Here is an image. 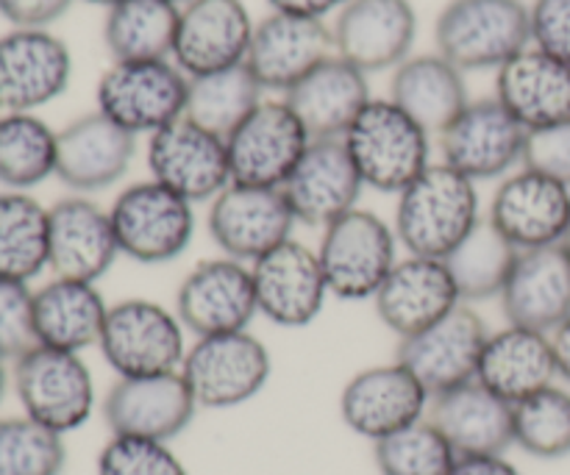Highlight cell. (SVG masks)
Returning a JSON list of instances; mask_svg holds the SVG:
<instances>
[{
    "instance_id": "cell-52",
    "label": "cell",
    "mask_w": 570,
    "mask_h": 475,
    "mask_svg": "<svg viewBox=\"0 0 570 475\" xmlns=\"http://www.w3.org/2000/svg\"><path fill=\"white\" fill-rule=\"evenodd\" d=\"M89 3H98V6H115V3H120V0H89Z\"/></svg>"
},
{
    "instance_id": "cell-10",
    "label": "cell",
    "mask_w": 570,
    "mask_h": 475,
    "mask_svg": "<svg viewBox=\"0 0 570 475\" xmlns=\"http://www.w3.org/2000/svg\"><path fill=\"white\" fill-rule=\"evenodd\" d=\"M312 137L287 100H262L226 139L232 181L282 189Z\"/></svg>"
},
{
    "instance_id": "cell-38",
    "label": "cell",
    "mask_w": 570,
    "mask_h": 475,
    "mask_svg": "<svg viewBox=\"0 0 570 475\" xmlns=\"http://www.w3.org/2000/svg\"><path fill=\"white\" fill-rule=\"evenodd\" d=\"M262 103V83L248 65L228 67L209 76L189 78L187 111L184 117L198 122L206 131L228 139L234 128Z\"/></svg>"
},
{
    "instance_id": "cell-40",
    "label": "cell",
    "mask_w": 570,
    "mask_h": 475,
    "mask_svg": "<svg viewBox=\"0 0 570 475\" xmlns=\"http://www.w3.org/2000/svg\"><path fill=\"white\" fill-rule=\"evenodd\" d=\"M456 451L432 420H417L373 443L379 475H451Z\"/></svg>"
},
{
    "instance_id": "cell-8",
    "label": "cell",
    "mask_w": 570,
    "mask_h": 475,
    "mask_svg": "<svg viewBox=\"0 0 570 475\" xmlns=\"http://www.w3.org/2000/svg\"><path fill=\"white\" fill-rule=\"evenodd\" d=\"M11 382L22 415L61 437L81 428L95 409V382L81 354L39 345L14 362Z\"/></svg>"
},
{
    "instance_id": "cell-53",
    "label": "cell",
    "mask_w": 570,
    "mask_h": 475,
    "mask_svg": "<svg viewBox=\"0 0 570 475\" xmlns=\"http://www.w3.org/2000/svg\"><path fill=\"white\" fill-rule=\"evenodd\" d=\"M562 248H566L568 254H570V226H568V234H566V239H562Z\"/></svg>"
},
{
    "instance_id": "cell-46",
    "label": "cell",
    "mask_w": 570,
    "mask_h": 475,
    "mask_svg": "<svg viewBox=\"0 0 570 475\" xmlns=\"http://www.w3.org/2000/svg\"><path fill=\"white\" fill-rule=\"evenodd\" d=\"M529 20L534 48L570 65V0H534Z\"/></svg>"
},
{
    "instance_id": "cell-2",
    "label": "cell",
    "mask_w": 570,
    "mask_h": 475,
    "mask_svg": "<svg viewBox=\"0 0 570 475\" xmlns=\"http://www.w3.org/2000/svg\"><path fill=\"white\" fill-rule=\"evenodd\" d=\"M438 53L462 72L501 70L532 42L523 0H451L434 26Z\"/></svg>"
},
{
    "instance_id": "cell-27",
    "label": "cell",
    "mask_w": 570,
    "mask_h": 475,
    "mask_svg": "<svg viewBox=\"0 0 570 475\" xmlns=\"http://www.w3.org/2000/svg\"><path fill=\"white\" fill-rule=\"evenodd\" d=\"M376 315L399 339L421 334L462 304L449 267L440 259H399L373 298Z\"/></svg>"
},
{
    "instance_id": "cell-54",
    "label": "cell",
    "mask_w": 570,
    "mask_h": 475,
    "mask_svg": "<svg viewBox=\"0 0 570 475\" xmlns=\"http://www.w3.org/2000/svg\"><path fill=\"white\" fill-rule=\"evenodd\" d=\"M173 3H178V6H187L189 0H173Z\"/></svg>"
},
{
    "instance_id": "cell-21",
    "label": "cell",
    "mask_w": 570,
    "mask_h": 475,
    "mask_svg": "<svg viewBox=\"0 0 570 475\" xmlns=\"http://www.w3.org/2000/svg\"><path fill=\"white\" fill-rule=\"evenodd\" d=\"M259 315L282 328H304L323 311L328 293L317 250L287 239L250 265Z\"/></svg>"
},
{
    "instance_id": "cell-9",
    "label": "cell",
    "mask_w": 570,
    "mask_h": 475,
    "mask_svg": "<svg viewBox=\"0 0 570 475\" xmlns=\"http://www.w3.org/2000/svg\"><path fill=\"white\" fill-rule=\"evenodd\" d=\"M189 78L170 61H115L98 81V111L126 131L156 133L187 111Z\"/></svg>"
},
{
    "instance_id": "cell-26",
    "label": "cell",
    "mask_w": 570,
    "mask_h": 475,
    "mask_svg": "<svg viewBox=\"0 0 570 475\" xmlns=\"http://www.w3.org/2000/svg\"><path fill=\"white\" fill-rule=\"evenodd\" d=\"M332 50V28L323 20L273 11L267 20L254 26L245 65L262 83V89L287 92L321 61L334 56Z\"/></svg>"
},
{
    "instance_id": "cell-51",
    "label": "cell",
    "mask_w": 570,
    "mask_h": 475,
    "mask_svg": "<svg viewBox=\"0 0 570 475\" xmlns=\"http://www.w3.org/2000/svg\"><path fill=\"white\" fill-rule=\"evenodd\" d=\"M6 389H9V373H6V362H0V404L6 398Z\"/></svg>"
},
{
    "instance_id": "cell-15",
    "label": "cell",
    "mask_w": 570,
    "mask_h": 475,
    "mask_svg": "<svg viewBox=\"0 0 570 475\" xmlns=\"http://www.w3.org/2000/svg\"><path fill=\"white\" fill-rule=\"evenodd\" d=\"M72 59L48 28H14L0 37V111L31 115L67 89Z\"/></svg>"
},
{
    "instance_id": "cell-4",
    "label": "cell",
    "mask_w": 570,
    "mask_h": 475,
    "mask_svg": "<svg viewBox=\"0 0 570 475\" xmlns=\"http://www.w3.org/2000/svg\"><path fill=\"white\" fill-rule=\"evenodd\" d=\"M317 259L334 298L373 300L399 265V237L379 215L354 209L323 228Z\"/></svg>"
},
{
    "instance_id": "cell-45",
    "label": "cell",
    "mask_w": 570,
    "mask_h": 475,
    "mask_svg": "<svg viewBox=\"0 0 570 475\" xmlns=\"http://www.w3.org/2000/svg\"><path fill=\"white\" fill-rule=\"evenodd\" d=\"M521 165L570 187V122L529 131Z\"/></svg>"
},
{
    "instance_id": "cell-11",
    "label": "cell",
    "mask_w": 570,
    "mask_h": 475,
    "mask_svg": "<svg viewBox=\"0 0 570 475\" xmlns=\"http://www.w3.org/2000/svg\"><path fill=\"white\" fill-rule=\"evenodd\" d=\"M488 337L490 331L479 311L460 304L451 315L423 328L421 334L399 339L395 362H401L423 384V389L438 398L449 389L476 382Z\"/></svg>"
},
{
    "instance_id": "cell-34",
    "label": "cell",
    "mask_w": 570,
    "mask_h": 475,
    "mask_svg": "<svg viewBox=\"0 0 570 475\" xmlns=\"http://www.w3.org/2000/svg\"><path fill=\"white\" fill-rule=\"evenodd\" d=\"M390 100L429 133H443L471 103L462 70L440 53L412 56L395 67Z\"/></svg>"
},
{
    "instance_id": "cell-7",
    "label": "cell",
    "mask_w": 570,
    "mask_h": 475,
    "mask_svg": "<svg viewBox=\"0 0 570 475\" xmlns=\"http://www.w3.org/2000/svg\"><path fill=\"white\" fill-rule=\"evenodd\" d=\"M271 370V350L248 331L198 337L181 365V376L198 409H234L248 404L265 389Z\"/></svg>"
},
{
    "instance_id": "cell-44",
    "label": "cell",
    "mask_w": 570,
    "mask_h": 475,
    "mask_svg": "<svg viewBox=\"0 0 570 475\" xmlns=\"http://www.w3.org/2000/svg\"><path fill=\"white\" fill-rule=\"evenodd\" d=\"M39 348L33 293L28 284L0 281V362L14 365Z\"/></svg>"
},
{
    "instance_id": "cell-37",
    "label": "cell",
    "mask_w": 570,
    "mask_h": 475,
    "mask_svg": "<svg viewBox=\"0 0 570 475\" xmlns=\"http://www.w3.org/2000/svg\"><path fill=\"white\" fill-rule=\"evenodd\" d=\"M518 254L521 250L510 245V239L488 217H482L476 228L443 261L460 289L462 304H468V300L501 298V289L515 267Z\"/></svg>"
},
{
    "instance_id": "cell-39",
    "label": "cell",
    "mask_w": 570,
    "mask_h": 475,
    "mask_svg": "<svg viewBox=\"0 0 570 475\" xmlns=\"http://www.w3.org/2000/svg\"><path fill=\"white\" fill-rule=\"evenodd\" d=\"M59 131L37 115L0 117V184L9 192H26L56 176Z\"/></svg>"
},
{
    "instance_id": "cell-19",
    "label": "cell",
    "mask_w": 570,
    "mask_h": 475,
    "mask_svg": "<svg viewBox=\"0 0 570 475\" xmlns=\"http://www.w3.org/2000/svg\"><path fill=\"white\" fill-rule=\"evenodd\" d=\"M362 187L365 184L345 139H312L282 192L295 220L312 228H328L356 209Z\"/></svg>"
},
{
    "instance_id": "cell-1",
    "label": "cell",
    "mask_w": 570,
    "mask_h": 475,
    "mask_svg": "<svg viewBox=\"0 0 570 475\" xmlns=\"http://www.w3.org/2000/svg\"><path fill=\"white\" fill-rule=\"evenodd\" d=\"M482 220L476 181L449 165H429L395 206V237L410 256L443 261Z\"/></svg>"
},
{
    "instance_id": "cell-32",
    "label": "cell",
    "mask_w": 570,
    "mask_h": 475,
    "mask_svg": "<svg viewBox=\"0 0 570 475\" xmlns=\"http://www.w3.org/2000/svg\"><path fill=\"white\" fill-rule=\"evenodd\" d=\"M557 362L551 337L523 326H507L488 337L476 382L507 404H521L543 389L554 387Z\"/></svg>"
},
{
    "instance_id": "cell-20",
    "label": "cell",
    "mask_w": 570,
    "mask_h": 475,
    "mask_svg": "<svg viewBox=\"0 0 570 475\" xmlns=\"http://www.w3.org/2000/svg\"><path fill=\"white\" fill-rule=\"evenodd\" d=\"M432 395L401 362L356 373L340 395L343 423L360 437L379 443L412 423L423 420Z\"/></svg>"
},
{
    "instance_id": "cell-16",
    "label": "cell",
    "mask_w": 570,
    "mask_h": 475,
    "mask_svg": "<svg viewBox=\"0 0 570 475\" xmlns=\"http://www.w3.org/2000/svg\"><path fill=\"white\" fill-rule=\"evenodd\" d=\"M176 315L195 337L248 331L259 315L250 267L228 256L200 261L178 287Z\"/></svg>"
},
{
    "instance_id": "cell-50",
    "label": "cell",
    "mask_w": 570,
    "mask_h": 475,
    "mask_svg": "<svg viewBox=\"0 0 570 475\" xmlns=\"http://www.w3.org/2000/svg\"><path fill=\"white\" fill-rule=\"evenodd\" d=\"M549 337H551V350H554L557 376L566 378L570 384V315L549 334Z\"/></svg>"
},
{
    "instance_id": "cell-30",
    "label": "cell",
    "mask_w": 570,
    "mask_h": 475,
    "mask_svg": "<svg viewBox=\"0 0 570 475\" xmlns=\"http://www.w3.org/2000/svg\"><path fill=\"white\" fill-rule=\"evenodd\" d=\"M429 420L449 439L456 456H504L515 445L512 404L479 382L432 398Z\"/></svg>"
},
{
    "instance_id": "cell-41",
    "label": "cell",
    "mask_w": 570,
    "mask_h": 475,
    "mask_svg": "<svg viewBox=\"0 0 570 475\" xmlns=\"http://www.w3.org/2000/svg\"><path fill=\"white\" fill-rule=\"evenodd\" d=\"M515 445L534 459H562L570 454V393L549 387L512 406Z\"/></svg>"
},
{
    "instance_id": "cell-18",
    "label": "cell",
    "mask_w": 570,
    "mask_h": 475,
    "mask_svg": "<svg viewBox=\"0 0 570 475\" xmlns=\"http://www.w3.org/2000/svg\"><path fill=\"white\" fill-rule=\"evenodd\" d=\"M417 14L410 0H348L332 28L334 53L362 72L401 67L415 44Z\"/></svg>"
},
{
    "instance_id": "cell-47",
    "label": "cell",
    "mask_w": 570,
    "mask_h": 475,
    "mask_svg": "<svg viewBox=\"0 0 570 475\" xmlns=\"http://www.w3.org/2000/svg\"><path fill=\"white\" fill-rule=\"evenodd\" d=\"M72 0H0V17L14 28H48L67 14Z\"/></svg>"
},
{
    "instance_id": "cell-35",
    "label": "cell",
    "mask_w": 570,
    "mask_h": 475,
    "mask_svg": "<svg viewBox=\"0 0 570 475\" xmlns=\"http://www.w3.org/2000/svg\"><path fill=\"white\" fill-rule=\"evenodd\" d=\"M181 6L173 0H120L109 6L104 42L115 61H167L176 48Z\"/></svg>"
},
{
    "instance_id": "cell-14",
    "label": "cell",
    "mask_w": 570,
    "mask_h": 475,
    "mask_svg": "<svg viewBox=\"0 0 570 475\" xmlns=\"http://www.w3.org/2000/svg\"><path fill=\"white\" fill-rule=\"evenodd\" d=\"M527 133L499 98L471 100L440 133L443 165L454 167L471 181L501 178L521 165Z\"/></svg>"
},
{
    "instance_id": "cell-25",
    "label": "cell",
    "mask_w": 570,
    "mask_h": 475,
    "mask_svg": "<svg viewBox=\"0 0 570 475\" xmlns=\"http://www.w3.org/2000/svg\"><path fill=\"white\" fill-rule=\"evenodd\" d=\"M137 154V137L100 111L83 115L56 137V178L72 192H100L120 181Z\"/></svg>"
},
{
    "instance_id": "cell-48",
    "label": "cell",
    "mask_w": 570,
    "mask_h": 475,
    "mask_svg": "<svg viewBox=\"0 0 570 475\" xmlns=\"http://www.w3.org/2000/svg\"><path fill=\"white\" fill-rule=\"evenodd\" d=\"M451 475H523L504 456H460Z\"/></svg>"
},
{
    "instance_id": "cell-13",
    "label": "cell",
    "mask_w": 570,
    "mask_h": 475,
    "mask_svg": "<svg viewBox=\"0 0 570 475\" xmlns=\"http://www.w3.org/2000/svg\"><path fill=\"white\" fill-rule=\"evenodd\" d=\"M148 167L154 181L189 204H212L232 184L226 139L187 117L150 133Z\"/></svg>"
},
{
    "instance_id": "cell-6",
    "label": "cell",
    "mask_w": 570,
    "mask_h": 475,
    "mask_svg": "<svg viewBox=\"0 0 570 475\" xmlns=\"http://www.w3.org/2000/svg\"><path fill=\"white\" fill-rule=\"evenodd\" d=\"M193 206L154 178L122 189L109 209L120 256L139 265H167L178 259L193 243Z\"/></svg>"
},
{
    "instance_id": "cell-22",
    "label": "cell",
    "mask_w": 570,
    "mask_h": 475,
    "mask_svg": "<svg viewBox=\"0 0 570 475\" xmlns=\"http://www.w3.org/2000/svg\"><path fill=\"white\" fill-rule=\"evenodd\" d=\"M488 220L518 250L562 245L570 226V187L523 167L495 189Z\"/></svg>"
},
{
    "instance_id": "cell-12",
    "label": "cell",
    "mask_w": 570,
    "mask_h": 475,
    "mask_svg": "<svg viewBox=\"0 0 570 475\" xmlns=\"http://www.w3.org/2000/svg\"><path fill=\"white\" fill-rule=\"evenodd\" d=\"M295 215L282 189L228 184L209 206V234L223 256L254 265L293 239Z\"/></svg>"
},
{
    "instance_id": "cell-31",
    "label": "cell",
    "mask_w": 570,
    "mask_h": 475,
    "mask_svg": "<svg viewBox=\"0 0 570 475\" xmlns=\"http://www.w3.org/2000/svg\"><path fill=\"white\" fill-rule=\"evenodd\" d=\"M495 98L527 131L570 122V65L527 48L499 70Z\"/></svg>"
},
{
    "instance_id": "cell-29",
    "label": "cell",
    "mask_w": 570,
    "mask_h": 475,
    "mask_svg": "<svg viewBox=\"0 0 570 475\" xmlns=\"http://www.w3.org/2000/svg\"><path fill=\"white\" fill-rule=\"evenodd\" d=\"M284 95L312 139H343L373 100L365 72L337 53L321 61Z\"/></svg>"
},
{
    "instance_id": "cell-28",
    "label": "cell",
    "mask_w": 570,
    "mask_h": 475,
    "mask_svg": "<svg viewBox=\"0 0 570 475\" xmlns=\"http://www.w3.org/2000/svg\"><path fill=\"white\" fill-rule=\"evenodd\" d=\"M510 326L551 334L570 315V254L562 245L521 250L501 289Z\"/></svg>"
},
{
    "instance_id": "cell-43",
    "label": "cell",
    "mask_w": 570,
    "mask_h": 475,
    "mask_svg": "<svg viewBox=\"0 0 570 475\" xmlns=\"http://www.w3.org/2000/svg\"><path fill=\"white\" fill-rule=\"evenodd\" d=\"M98 475H189L170 443L111 437L98 456Z\"/></svg>"
},
{
    "instance_id": "cell-49",
    "label": "cell",
    "mask_w": 570,
    "mask_h": 475,
    "mask_svg": "<svg viewBox=\"0 0 570 475\" xmlns=\"http://www.w3.org/2000/svg\"><path fill=\"white\" fill-rule=\"evenodd\" d=\"M273 6V11H282V14H295V17H312V20H323L332 11L343 9L348 0H267Z\"/></svg>"
},
{
    "instance_id": "cell-33",
    "label": "cell",
    "mask_w": 570,
    "mask_h": 475,
    "mask_svg": "<svg viewBox=\"0 0 570 475\" xmlns=\"http://www.w3.org/2000/svg\"><path fill=\"white\" fill-rule=\"evenodd\" d=\"M106 306L104 295L95 284L53 278L33 293V320H37L39 345L56 350H81L100 343L104 334Z\"/></svg>"
},
{
    "instance_id": "cell-42",
    "label": "cell",
    "mask_w": 570,
    "mask_h": 475,
    "mask_svg": "<svg viewBox=\"0 0 570 475\" xmlns=\"http://www.w3.org/2000/svg\"><path fill=\"white\" fill-rule=\"evenodd\" d=\"M67 448L61 434L31 417H0V475H61Z\"/></svg>"
},
{
    "instance_id": "cell-24",
    "label": "cell",
    "mask_w": 570,
    "mask_h": 475,
    "mask_svg": "<svg viewBox=\"0 0 570 475\" xmlns=\"http://www.w3.org/2000/svg\"><path fill=\"white\" fill-rule=\"evenodd\" d=\"M48 239V267L56 278L95 284L120 256L109 211L83 195L50 206Z\"/></svg>"
},
{
    "instance_id": "cell-23",
    "label": "cell",
    "mask_w": 570,
    "mask_h": 475,
    "mask_svg": "<svg viewBox=\"0 0 570 475\" xmlns=\"http://www.w3.org/2000/svg\"><path fill=\"white\" fill-rule=\"evenodd\" d=\"M254 22L243 0H189L178 17L173 59L187 78L245 65Z\"/></svg>"
},
{
    "instance_id": "cell-5",
    "label": "cell",
    "mask_w": 570,
    "mask_h": 475,
    "mask_svg": "<svg viewBox=\"0 0 570 475\" xmlns=\"http://www.w3.org/2000/svg\"><path fill=\"white\" fill-rule=\"evenodd\" d=\"M184 331L176 311L154 300L128 298L109 306L98 348L120 378L161 376L181 370L187 356Z\"/></svg>"
},
{
    "instance_id": "cell-17",
    "label": "cell",
    "mask_w": 570,
    "mask_h": 475,
    "mask_svg": "<svg viewBox=\"0 0 570 475\" xmlns=\"http://www.w3.org/2000/svg\"><path fill=\"white\" fill-rule=\"evenodd\" d=\"M198 404L181 370L161 376L117 378L104 400V420L111 437L170 443L193 423Z\"/></svg>"
},
{
    "instance_id": "cell-36",
    "label": "cell",
    "mask_w": 570,
    "mask_h": 475,
    "mask_svg": "<svg viewBox=\"0 0 570 475\" xmlns=\"http://www.w3.org/2000/svg\"><path fill=\"white\" fill-rule=\"evenodd\" d=\"M48 250V209L28 192H0V281L37 278Z\"/></svg>"
},
{
    "instance_id": "cell-3",
    "label": "cell",
    "mask_w": 570,
    "mask_h": 475,
    "mask_svg": "<svg viewBox=\"0 0 570 475\" xmlns=\"http://www.w3.org/2000/svg\"><path fill=\"white\" fill-rule=\"evenodd\" d=\"M365 187L401 195L429 167V131L393 100H371L345 133Z\"/></svg>"
}]
</instances>
